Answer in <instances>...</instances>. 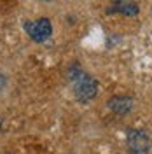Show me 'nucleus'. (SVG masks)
<instances>
[{
    "label": "nucleus",
    "instance_id": "f257e3e1",
    "mask_svg": "<svg viewBox=\"0 0 152 154\" xmlns=\"http://www.w3.org/2000/svg\"><path fill=\"white\" fill-rule=\"evenodd\" d=\"M70 79L74 82V95L77 102L87 103L98 95V81L93 75L82 72L79 67H74V70L70 72Z\"/></svg>",
    "mask_w": 152,
    "mask_h": 154
},
{
    "label": "nucleus",
    "instance_id": "f03ea898",
    "mask_svg": "<svg viewBox=\"0 0 152 154\" xmlns=\"http://www.w3.org/2000/svg\"><path fill=\"white\" fill-rule=\"evenodd\" d=\"M23 30L33 42L44 44L53 35V23L49 18H38V19H25Z\"/></svg>",
    "mask_w": 152,
    "mask_h": 154
},
{
    "label": "nucleus",
    "instance_id": "7ed1b4c3",
    "mask_svg": "<svg viewBox=\"0 0 152 154\" xmlns=\"http://www.w3.org/2000/svg\"><path fill=\"white\" fill-rule=\"evenodd\" d=\"M126 144L129 154H149L152 151L150 137L142 130H129L126 133Z\"/></svg>",
    "mask_w": 152,
    "mask_h": 154
},
{
    "label": "nucleus",
    "instance_id": "20e7f679",
    "mask_svg": "<svg viewBox=\"0 0 152 154\" xmlns=\"http://www.w3.org/2000/svg\"><path fill=\"white\" fill-rule=\"evenodd\" d=\"M108 12H112V14H123V16H138L140 7H138L136 0H114L110 4Z\"/></svg>",
    "mask_w": 152,
    "mask_h": 154
},
{
    "label": "nucleus",
    "instance_id": "39448f33",
    "mask_svg": "<svg viewBox=\"0 0 152 154\" xmlns=\"http://www.w3.org/2000/svg\"><path fill=\"white\" fill-rule=\"evenodd\" d=\"M107 105H108V109H110L112 112H115V114H119V116H124V114H129V112H131V109H133V100H131V96L115 95V96H112V98H108Z\"/></svg>",
    "mask_w": 152,
    "mask_h": 154
},
{
    "label": "nucleus",
    "instance_id": "423d86ee",
    "mask_svg": "<svg viewBox=\"0 0 152 154\" xmlns=\"http://www.w3.org/2000/svg\"><path fill=\"white\" fill-rule=\"evenodd\" d=\"M4 88H5V77H4L2 74H0V91H2Z\"/></svg>",
    "mask_w": 152,
    "mask_h": 154
},
{
    "label": "nucleus",
    "instance_id": "0eeeda50",
    "mask_svg": "<svg viewBox=\"0 0 152 154\" xmlns=\"http://www.w3.org/2000/svg\"><path fill=\"white\" fill-rule=\"evenodd\" d=\"M2 126H4V117L0 116V130H2Z\"/></svg>",
    "mask_w": 152,
    "mask_h": 154
},
{
    "label": "nucleus",
    "instance_id": "6e6552de",
    "mask_svg": "<svg viewBox=\"0 0 152 154\" xmlns=\"http://www.w3.org/2000/svg\"><path fill=\"white\" fill-rule=\"evenodd\" d=\"M44 2H53V0H44Z\"/></svg>",
    "mask_w": 152,
    "mask_h": 154
}]
</instances>
